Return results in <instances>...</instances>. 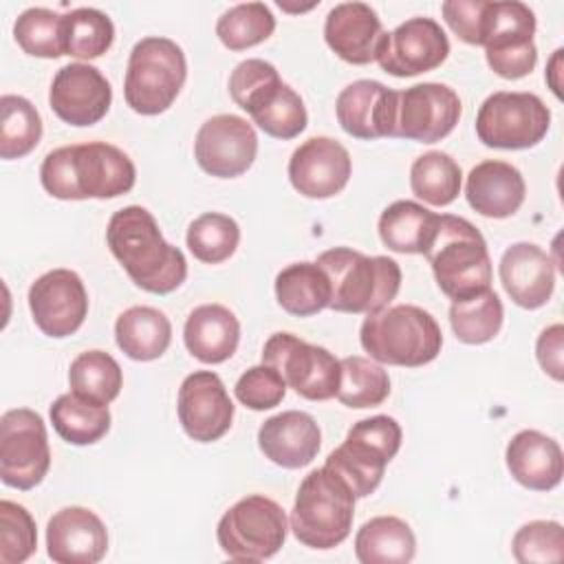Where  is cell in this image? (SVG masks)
<instances>
[{
	"instance_id": "cell-22",
	"label": "cell",
	"mask_w": 564,
	"mask_h": 564,
	"mask_svg": "<svg viewBox=\"0 0 564 564\" xmlns=\"http://www.w3.org/2000/svg\"><path fill=\"white\" fill-rule=\"evenodd\" d=\"M108 551L101 518L86 507H64L46 524V553L57 564H97Z\"/></svg>"
},
{
	"instance_id": "cell-14",
	"label": "cell",
	"mask_w": 564,
	"mask_h": 564,
	"mask_svg": "<svg viewBox=\"0 0 564 564\" xmlns=\"http://www.w3.org/2000/svg\"><path fill=\"white\" fill-rule=\"evenodd\" d=\"M51 467L44 419L29 408L7 410L0 419V478L13 489H33Z\"/></svg>"
},
{
	"instance_id": "cell-1",
	"label": "cell",
	"mask_w": 564,
	"mask_h": 564,
	"mask_svg": "<svg viewBox=\"0 0 564 564\" xmlns=\"http://www.w3.org/2000/svg\"><path fill=\"white\" fill-rule=\"evenodd\" d=\"M106 242L130 280L148 293L167 295L187 278L183 251L163 238L154 216L141 205H128L110 216Z\"/></svg>"
},
{
	"instance_id": "cell-6",
	"label": "cell",
	"mask_w": 564,
	"mask_h": 564,
	"mask_svg": "<svg viewBox=\"0 0 564 564\" xmlns=\"http://www.w3.org/2000/svg\"><path fill=\"white\" fill-rule=\"evenodd\" d=\"M229 95L269 137L286 141L306 128L302 97L280 79L271 62L260 57L240 62L229 75Z\"/></svg>"
},
{
	"instance_id": "cell-2",
	"label": "cell",
	"mask_w": 564,
	"mask_h": 564,
	"mask_svg": "<svg viewBox=\"0 0 564 564\" xmlns=\"http://www.w3.org/2000/svg\"><path fill=\"white\" fill-rule=\"evenodd\" d=\"M40 181L59 200L117 198L134 187L137 170L117 145L90 141L51 150L42 161Z\"/></svg>"
},
{
	"instance_id": "cell-43",
	"label": "cell",
	"mask_w": 564,
	"mask_h": 564,
	"mask_svg": "<svg viewBox=\"0 0 564 564\" xmlns=\"http://www.w3.org/2000/svg\"><path fill=\"white\" fill-rule=\"evenodd\" d=\"M66 31V55L77 59L101 57L115 40L112 20L93 7H79L64 13Z\"/></svg>"
},
{
	"instance_id": "cell-33",
	"label": "cell",
	"mask_w": 564,
	"mask_h": 564,
	"mask_svg": "<svg viewBox=\"0 0 564 564\" xmlns=\"http://www.w3.org/2000/svg\"><path fill=\"white\" fill-rule=\"evenodd\" d=\"M438 214L414 200H394L379 216V238L397 253H425Z\"/></svg>"
},
{
	"instance_id": "cell-4",
	"label": "cell",
	"mask_w": 564,
	"mask_h": 564,
	"mask_svg": "<svg viewBox=\"0 0 564 564\" xmlns=\"http://www.w3.org/2000/svg\"><path fill=\"white\" fill-rule=\"evenodd\" d=\"M359 341L370 359L379 364L419 368L438 357L443 333L421 306L394 304L366 315Z\"/></svg>"
},
{
	"instance_id": "cell-5",
	"label": "cell",
	"mask_w": 564,
	"mask_h": 564,
	"mask_svg": "<svg viewBox=\"0 0 564 564\" xmlns=\"http://www.w3.org/2000/svg\"><path fill=\"white\" fill-rule=\"evenodd\" d=\"M330 280L328 308L339 313H375L397 297L401 269L388 256H364L348 247H335L315 260Z\"/></svg>"
},
{
	"instance_id": "cell-45",
	"label": "cell",
	"mask_w": 564,
	"mask_h": 564,
	"mask_svg": "<svg viewBox=\"0 0 564 564\" xmlns=\"http://www.w3.org/2000/svg\"><path fill=\"white\" fill-rule=\"evenodd\" d=\"M513 557L520 564L562 562L564 557V529L555 520H533L522 524L511 542Z\"/></svg>"
},
{
	"instance_id": "cell-42",
	"label": "cell",
	"mask_w": 564,
	"mask_h": 564,
	"mask_svg": "<svg viewBox=\"0 0 564 564\" xmlns=\"http://www.w3.org/2000/svg\"><path fill=\"white\" fill-rule=\"evenodd\" d=\"M275 18L264 2H240L229 7L216 22V35L229 51H245L271 37Z\"/></svg>"
},
{
	"instance_id": "cell-48",
	"label": "cell",
	"mask_w": 564,
	"mask_h": 564,
	"mask_svg": "<svg viewBox=\"0 0 564 564\" xmlns=\"http://www.w3.org/2000/svg\"><path fill=\"white\" fill-rule=\"evenodd\" d=\"M562 352H564V326L553 324L540 333V337L535 341V357H538V364L542 366V370L549 377H553L555 381L564 379Z\"/></svg>"
},
{
	"instance_id": "cell-29",
	"label": "cell",
	"mask_w": 564,
	"mask_h": 564,
	"mask_svg": "<svg viewBox=\"0 0 564 564\" xmlns=\"http://www.w3.org/2000/svg\"><path fill=\"white\" fill-rule=\"evenodd\" d=\"M183 339L198 361L223 364L238 348L240 322L223 304H200L187 315Z\"/></svg>"
},
{
	"instance_id": "cell-23",
	"label": "cell",
	"mask_w": 564,
	"mask_h": 564,
	"mask_svg": "<svg viewBox=\"0 0 564 564\" xmlns=\"http://www.w3.org/2000/svg\"><path fill=\"white\" fill-rule=\"evenodd\" d=\"M397 90L377 79H357L348 84L335 101V115L341 130L355 139L392 137Z\"/></svg>"
},
{
	"instance_id": "cell-41",
	"label": "cell",
	"mask_w": 564,
	"mask_h": 564,
	"mask_svg": "<svg viewBox=\"0 0 564 564\" xmlns=\"http://www.w3.org/2000/svg\"><path fill=\"white\" fill-rule=\"evenodd\" d=\"M187 249L205 264L229 260L240 242L238 223L220 212H205L187 227Z\"/></svg>"
},
{
	"instance_id": "cell-47",
	"label": "cell",
	"mask_w": 564,
	"mask_h": 564,
	"mask_svg": "<svg viewBox=\"0 0 564 564\" xmlns=\"http://www.w3.org/2000/svg\"><path fill=\"white\" fill-rule=\"evenodd\" d=\"M489 0H445L441 4L447 26L467 44L482 46Z\"/></svg>"
},
{
	"instance_id": "cell-26",
	"label": "cell",
	"mask_w": 564,
	"mask_h": 564,
	"mask_svg": "<svg viewBox=\"0 0 564 564\" xmlns=\"http://www.w3.org/2000/svg\"><path fill=\"white\" fill-rule=\"evenodd\" d=\"M322 445L317 421L300 410H286L267 419L258 430L260 452L284 469H300L313 463Z\"/></svg>"
},
{
	"instance_id": "cell-21",
	"label": "cell",
	"mask_w": 564,
	"mask_h": 564,
	"mask_svg": "<svg viewBox=\"0 0 564 564\" xmlns=\"http://www.w3.org/2000/svg\"><path fill=\"white\" fill-rule=\"evenodd\" d=\"M352 161L348 150L330 137H311L289 159V181L306 198H330L350 178Z\"/></svg>"
},
{
	"instance_id": "cell-3",
	"label": "cell",
	"mask_w": 564,
	"mask_h": 564,
	"mask_svg": "<svg viewBox=\"0 0 564 564\" xmlns=\"http://www.w3.org/2000/svg\"><path fill=\"white\" fill-rule=\"evenodd\" d=\"M438 289L449 300H465L491 289V258L482 234L465 218L438 214L423 253Z\"/></svg>"
},
{
	"instance_id": "cell-11",
	"label": "cell",
	"mask_w": 564,
	"mask_h": 564,
	"mask_svg": "<svg viewBox=\"0 0 564 564\" xmlns=\"http://www.w3.org/2000/svg\"><path fill=\"white\" fill-rule=\"evenodd\" d=\"M551 126V110L533 93L498 90L476 115V134L487 148L527 150L538 145Z\"/></svg>"
},
{
	"instance_id": "cell-32",
	"label": "cell",
	"mask_w": 564,
	"mask_h": 564,
	"mask_svg": "<svg viewBox=\"0 0 564 564\" xmlns=\"http://www.w3.org/2000/svg\"><path fill=\"white\" fill-rule=\"evenodd\" d=\"M278 304L295 317H311L330 304V280L317 262H293L275 275Z\"/></svg>"
},
{
	"instance_id": "cell-17",
	"label": "cell",
	"mask_w": 564,
	"mask_h": 564,
	"mask_svg": "<svg viewBox=\"0 0 564 564\" xmlns=\"http://www.w3.org/2000/svg\"><path fill=\"white\" fill-rule=\"evenodd\" d=\"M258 154L253 126L238 115H214L196 132L194 156L203 172L216 178L245 174Z\"/></svg>"
},
{
	"instance_id": "cell-19",
	"label": "cell",
	"mask_w": 564,
	"mask_h": 564,
	"mask_svg": "<svg viewBox=\"0 0 564 564\" xmlns=\"http://www.w3.org/2000/svg\"><path fill=\"white\" fill-rule=\"evenodd\" d=\"M176 412L185 434L198 443L218 441L234 421V403L225 383L212 370H196L183 379Z\"/></svg>"
},
{
	"instance_id": "cell-27",
	"label": "cell",
	"mask_w": 564,
	"mask_h": 564,
	"mask_svg": "<svg viewBox=\"0 0 564 564\" xmlns=\"http://www.w3.org/2000/svg\"><path fill=\"white\" fill-rule=\"evenodd\" d=\"M465 196L474 212L485 218L513 216L527 196L520 170L507 161H482L471 167L465 183Z\"/></svg>"
},
{
	"instance_id": "cell-40",
	"label": "cell",
	"mask_w": 564,
	"mask_h": 564,
	"mask_svg": "<svg viewBox=\"0 0 564 564\" xmlns=\"http://www.w3.org/2000/svg\"><path fill=\"white\" fill-rule=\"evenodd\" d=\"M13 37L18 46L33 57L55 59L66 55L64 15L53 9H46V7L24 9L13 24Z\"/></svg>"
},
{
	"instance_id": "cell-25",
	"label": "cell",
	"mask_w": 564,
	"mask_h": 564,
	"mask_svg": "<svg viewBox=\"0 0 564 564\" xmlns=\"http://www.w3.org/2000/svg\"><path fill=\"white\" fill-rule=\"evenodd\" d=\"M383 26L377 11L366 2H339L324 22V40L328 48L348 64L375 62L383 37Z\"/></svg>"
},
{
	"instance_id": "cell-30",
	"label": "cell",
	"mask_w": 564,
	"mask_h": 564,
	"mask_svg": "<svg viewBox=\"0 0 564 564\" xmlns=\"http://www.w3.org/2000/svg\"><path fill=\"white\" fill-rule=\"evenodd\" d=\"M117 346L134 361L159 359L172 341L167 315L152 306H130L115 322Z\"/></svg>"
},
{
	"instance_id": "cell-46",
	"label": "cell",
	"mask_w": 564,
	"mask_h": 564,
	"mask_svg": "<svg viewBox=\"0 0 564 564\" xmlns=\"http://www.w3.org/2000/svg\"><path fill=\"white\" fill-rule=\"evenodd\" d=\"M234 392L245 408L262 412L282 403L286 394V383L275 368L260 364L251 366L240 375V379L234 386Z\"/></svg>"
},
{
	"instance_id": "cell-13",
	"label": "cell",
	"mask_w": 564,
	"mask_h": 564,
	"mask_svg": "<svg viewBox=\"0 0 564 564\" xmlns=\"http://www.w3.org/2000/svg\"><path fill=\"white\" fill-rule=\"evenodd\" d=\"M535 13L518 0L491 2L485 26V57L489 68L505 79L527 77L538 62Z\"/></svg>"
},
{
	"instance_id": "cell-35",
	"label": "cell",
	"mask_w": 564,
	"mask_h": 564,
	"mask_svg": "<svg viewBox=\"0 0 564 564\" xmlns=\"http://www.w3.org/2000/svg\"><path fill=\"white\" fill-rule=\"evenodd\" d=\"M505 319V308L496 291L487 289L465 300H452L449 324L458 341L463 344H485L491 341Z\"/></svg>"
},
{
	"instance_id": "cell-10",
	"label": "cell",
	"mask_w": 564,
	"mask_h": 564,
	"mask_svg": "<svg viewBox=\"0 0 564 564\" xmlns=\"http://www.w3.org/2000/svg\"><path fill=\"white\" fill-rule=\"evenodd\" d=\"M286 531L289 520L284 509L262 494H251L223 513L216 527V540L234 562H262L282 549Z\"/></svg>"
},
{
	"instance_id": "cell-8",
	"label": "cell",
	"mask_w": 564,
	"mask_h": 564,
	"mask_svg": "<svg viewBox=\"0 0 564 564\" xmlns=\"http://www.w3.org/2000/svg\"><path fill=\"white\" fill-rule=\"evenodd\" d=\"M187 77L183 48L161 35L141 37L128 57L123 97L139 115H161L178 97Z\"/></svg>"
},
{
	"instance_id": "cell-37",
	"label": "cell",
	"mask_w": 564,
	"mask_h": 564,
	"mask_svg": "<svg viewBox=\"0 0 564 564\" xmlns=\"http://www.w3.org/2000/svg\"><path fill=\"white\" fill-rule=\"evenodd\" d=\"M460 165L441 150H432L414 159L410 167V187L416 198L434 207H445L460 194Z\"/></svg>"
},
{
	"instance_id": "cell-7",
	"label": "cell",
	"mask_w": 564,
	"mask_h": 564,
	"mask_svg": "<svg viewBox=\"0 0 564 564\" xmlns=\"http://www.w3.org/2000/svg\"><path fill=\"white\" fill-rule=\"evenodd\" d=\"M352 518L355 494L333 469L324 465L304 476L291 509V531L304 546H339L350 535Z\"/></svg>"
},
{
	"instance_id": "cell-39",
	"label": "cell",
	"mask_w": 564,
	"mask_h": 564,
	"mask_svg": "<svg viewBox=\"0 0 564 564\" xmlns=\"http://www.w3.org/2000/svg\"><path fill=\"white\" fill-rule=\"evenodd\" d=\"M341 379L337 388V399L346 408H375L381 405L390 394V377L383 366L366 357H344L339 359Z\"/></svg>"
},
{
	"instance_id": "cell-38",
	"label": "cell",
	"mask_w": 564,
	"mask_h": 564,
	"mask_svg": "<svg viewBox=\"0 0 564 564\" xmlns=\"http://www.w3.org/2000/svg\"><path fill=\"white\" fill-rule=\"evenodd\" d=\"M42 139V117L37 108L20 95L0 97V156L22 159Z\"/></svg>"
},
{
	"instance_id": "cell-9",
	"label": "cell",
	"mask_w": 564,
	"mask_h": 564,
	"mask_svg": "<svg viewBox=\"0 0 564 564\" xmlns=\"http://www.w3.org/2000/svg\"><path fill=\"white\" fill-rule=\"evenodd\" d=\"M401 425L392 416L361 419L348 430L346 441L328 454L326 467L350 487L355 498H366L379 487L386 465L401 447Z\"/></svg>"
},
{
	"instance_id": "cell-15",
	"label": "cell",
	"mask_w": 564,
	"mask_h": 564,
	"mask_svg": "<svg viewBox=\"0 0 564 564\" xmlns=\"http://www.w3.org/2000/svg\"><path fill=\"white\" fill-rule=\"evenodd\" d=\"M460 115L463 104L449 86L436 82L414 84L397 90L392 137L436 143L456 128Z\"/></svg>"
},
{
	"instance_id": "cell-16",
	"label": "cell",
	"mask_w": 564,
	"mask_h": 564,
	"mask_svg": "<svg viewBox=\"0 0 564 564\" xmlns=\"http://www.w3.org/2000/svg\"><path fill=\"white\" fill-rule=\"evenodd\" d=\"M449 55V40L432 18H410L383 33L375 62L394 77H414L441 66Z\"/></svg>"
},
{
	"instance_id": "cell-18",
	"label": "cell",
	"mask_w": 564,
	"mask_h": 564,
	"mask_svg": "<svg viewBox=\"0 0 564 564\" xmlns=\"http://www.w3.org/2000/svg\"><path fill=\"white\" fill-rule=\"evenodd\" d=\"M29 308L35 326L44 335L62 339L84 324L88 315V293L75 271L53 269L31 284Z\"/></svg>"
},
{
	"instance_id": "cell-24",
	"label": "cell",
	"mask_w": 564,
	"mask_h": 564,
	"mask_svg": "<svg viewBox=\"0 0 564 564\" xmlns=\"http://www.w3.org/2000/svg\"><path fill=\"white\" fill-rule=\"evenodd\" d=\"M507 295L522 308L544 306L555 289V262L533 242L511 245L498 264Z\"/></svg>"
},
{
	"instance_id": "cell-20",
	"label": "cell",
	"mask_w": 564,
	"mask_h": 564,
	"mask_svg": "<svg viewBox=\"0 0 564 564\" xmlns=\"http://www.w3.org/2000/svg\"><path fill=\"white\" fill-rule=\"evenodd\" d=\"M112 88L99 68L73 62L62 66L48 90L51 110L70 126L84 128L101 121L110 108Z\"/></svg>"
},
{
	"instance_id": "cell-36",
	"label": "cell",
	"mask_w": 564,
	"mask_h": 564,
	"mask_svg": "<svg viewBox=\"0 0 564 564\" xmlns=\"http://www.w3.org/2000/svg\"><path fill=\"white\" fill-rule=\"evenodd\" d=\"M70 392L99 405H108L121 392L123 375L117 359L104 350L77 355L68 368Z\"/></svg>"
},
{
	"instance_id": "cell-31",
	"label": "cell",
	"mask_w": 564,
	"mask_h": 564,
	"mask_svg": "<svg viewBox=\"0 0 564 564\" xmlns=\"http://www.w3.org/2000/svg\"><path fill=\"white\" fill-rule=\"evenodd\" d=\"M416 553L410 524L397 516H377L355 535V555L361 564H408Z\"/></svg>"
},
{
	"instance_id": "cell-44",
	"label": "cell",
	"mask_w": 564,
	"mask_h": 564,
	"mask_svg": "<svg viewBox=\"0 0 564 564\" xmlns=\"http://www.w3.org/2000/svg\"><path fill=\"white\" fill-rule=\"evenodd\" d=\"M35 546L37 531L31 513L13 500H0V564H22Z\"/></svg>"
},
{
	"instance_id": "cell-34",
	"label": "cell",
	"mask_w": 564,
	"mask_h": 564,
	"mask_svg": "<svg viewBox=\"0 0 564 564\" xmlns=\"http://www.w3.org/2000/svg\"><path fill=\"white\" fill-rule=\"evenodd\" d=\"M53 430L70 445H93L110 430L108 405L93 403L75 392L59 394L48 410Z\"/></svg>"
},
{
	"instance_id": "cell-12",
	"label": "cell",
	"mask_w": 564,
	"mask_h": 564,
	"mask_svg": "<svg viewBox=\"0 0 564 564\" xmlns=\"http://www.w3.org/2000/svg\"><path fill=\"white\" fill-rule=\"evenodd\" d=\"M262 364L275 368L286 388L308 401L337 397L341 366L324 346L308 344L293 333H273L262 348Z\"/></svg>"
},
{
	"instance_id": "cell-28",
	"label": "cell",
	"mask_w": 564,
	"mask_h": 564,
	"mask_svg": "<svg viewBox=\"0 0 564 564\" xmlns=\"http://www.w3.org/2000/svg\"><path fill=\"white\" fill-rule=\"evenodd\" d=\"M509 474L527 489L551 491L562 482L564 456L555 438L538 432H518L505 452Z\"/></svg>"
}]
</instances>
